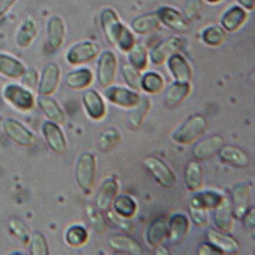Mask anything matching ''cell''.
<instances>
[{
    "mask_svg": "<svg viewBox=\"0 0 255 255\" xmlns=\"http://www.w3.org/2000/svg\"><path fill=\"white\" fill-rule=\"evenodd\" d=\"M156 13L160 20V24H163L168 29L179 33H184L189 29L188 20L179 10L174 7L162 6L156 11Z\"/></svg>",
    "mask_w": 255,
    "mask_h": 255,
    "instance_id": "cell-20",
    "label": "cell"
},
{
    "mask_svg": "<svg viewBox=\"0 0 255 255\" xmlns=\"http://www.w3.org/2000/svg\"><path fill=\"white\" fill-rule=\"evenodd\" d=\"M155 249H156L155 253L158 254V255H168V254H171V251H169L166 247L162 246V244L159 245L158 247H156Z\"/></svg>",
    "mask_w": 255,
    "mask_h": 255,
    "instance_id": "cell-54",
    "label": "cell"
},
{
    "mask_svg": "<svg viewBox=\"0 0 255 255\" xmlns=\"http://www.w3.org/2000/svg\"><path fill=\"white\" fill-rule=\"evenodd\" d=\"M22 82L25 86L29 88H35L39 82V76L37 71L34 69L26 70L24 75L22 76Z\"/></svg>",
    "mask_w": 255,
    "mask_h": 255,
    "instance_id": "cell-49",
    "label": "cell"
},
{
    "mask_svg": "<svg viewBox=\"0 0 255 255\" xmlns=\"http://www.w3.org/2000/svg\"><path fill=\"white\" fill-rule=\"evenodd\" d=\"M4 97L16 109L22 111H30L34 106V96L27 89L10 84L4 90Z\"/></svg>",
    "mask_w": 255,
    "mask_h": 255,
    "instance_id": "cell-19",
    "label": "cell"
},
{
    "mask_svg": "<svg viewBox=\"0 0 255 255\" xmlns=\"http://www.w3.org/2000/svg\"><path fill=\"white\" fill-rule=\"evenodd\" d=\"M224 196L217 192V191H196L193 192V195L190 197L189 206L198 207L205 210L215 209L223 200Z\"/></svg>",
    "mask_w": 255,
    "mask_h": 255,
    "instance_id": "cell-24",
    "label": "cell"
},
{
    "mask_svg": "<svg viewBox=\"0 0 255 255\" xmlns=\"http://www.w3.org/2000/svg\"><path fill=\"white\" fill-rule=\"evenodd\" d=\"M184 181L186 188L191 192H196L203 187V169L198 160H191L185 167Z\"/></svg>",
    "mask_w": 255,
    "mask_h": 255,
    "instance_id": "cell-28",
    "label": "cell"
},
{
    "mask_svg": "<svg viewBox=\"0 0 255 255\" xmlns=\"http://www.w3.org/2000/svg\"><path fill=\"white\" fill-rule=\"evenodd\" d=\"M17 0H0V17H2L14 5Z\"/></svg>",
    "mask_w": 255,
    "mask_h": 255,
    "instance_id": "cell-52",
    "label": "cell"
},
{
    "mask_svg": "<svg viewBox=\"0 0 255 255\" xmlns=\"http://www.w3.org/2000/svg\"><path fill=\"white\" fill-rule=\"evenodd\" d=\"M94 75L88 68H80L67 74L65 82L67 87L73 90H83L88 88L93 83Z\"/></svg>",
    "mask_w": 255,
    "mask_h": 255,
    "instance_id": "cell-29",
    "label": "cell"
},
{
    "mask_svg": "<svg viewBox=\"0 0 255 255\" xmlns=\"http://www.w3.org/2000/svg\"><path fill=\"white\" fill-rule=\"evenodd\" d=\"M184 46V41L180 37L167 38L155 47H153L149 53V58L155 66H161L169 56L175 53H179Z\"/></svg>",
    "mask_w": 255,
    "mask_h": 255,
    "instance_id": "cell-8",
    "label": "cell"
},
{
    "mask_svg": "<svg viewBox=\"0 0 255 255\" xmlns=\"http://www.w3.org/2000/svg\"><path fill=\"white\" fill-rule=\"evenodd\" d=\"M104 97L111 103L120 106V108L131 110L139 102L141 95L129 87L111 85L105 88Z\"/></svg>",
    "mask_w": 255,
    "mask_h": 255,
    "instance_id": "cell-6",
    "label": "cell"
},
{
    "mask_svg": "<svg viewBox=\"0 0 255 255\" xmlns=\"http://www.w3.org/2000/svg\"><path fill=\"white\" fill-rule=\"evenodd\" d=\"M164 85V79L156 72H147L141 77V89L148 94H159Z\"/></svg>",
    "mask_w": 255,
    "mask_h": 255,
    "instance_id": "cell-38",
    "label": "cell"
},
{
    "mask_svg": "<svg viewBox=\"0 0 255 255\" xmlns=\"http://www.w3.org/2000/svg\"><path fill=\"white\" fill-rule=\"evenodd\" d=\"M96 158L91 152H83L76 162L75 177L78 187L85 195H90L93 191L96 179Z\"/></svg>",
    "mask_w": 255,
    "mask_h": 255,
    "instance_id": "cell-2",
    "label": "cell"
},
{
    "mask_svg": "<svg viewBox=\"0 0 255 255\" xmlns=\"http://www.w3.org/2000/svg\"><path fill=\"white\" fill-rule=\"evenodd\" d=\"M121 140L122 136L116 128H109V129L103 131L99 137V147L101 151H112Z\"/></svg>",
    "mask_w": 255,
    "mask_h": 255,
    "instance_id": "cell-41",
    "label": "cell"
},
{
    "mask_svg": "<svg viewBox=\"0 0 255 255\" xmlns=\"http://www.w3.org/2000/svg\"><path fill=\"white\" fill-rule=\"evenodd\" d=\"M225 145V139L222 135H212L198 142L192 150V155L196 160H207L216 156L221 148Z\"/></svg>",
    "mask_w": 255,
    "mask_h": 255,
    "instance_id": "cell-17",
    "label": "cell"
},
{
    "mask_svg": "<svg viewBox=\"0 0 255 255\" xmlns=\"http://www.w3.org/2000/svg\"><path fill=\"white\" fill-rule=\"evenodd\" d=\"M206 1L211 3V4H216V3H219V2L223 1V0H206Z\"/></svg>",
    "mask_w": 255,
    "mask_h": 255,
    "instance_id": "cell-55",
    "label": "cell"
},
{
    "mask_svg": "<svg viewBox=\"0 0 255 255\" xmlns=\"http://www.w3.org/2000/svg\"><path fill=\"white\" fill-rule=\"evenodd\" d=\"M100 24L106 39L111 44L116 46L120 36L127 28L121 22L117 11L111 7L104 8L100 14Z\"/></svg>",
    "mask_w": 255,
    "mask_h": 255,
    "instance_id": "cell-7",
    "label": "cell"
},
{
    "mask_svg": "<svg viewBox=\"0 0 255 255\" xmlns=\"http://www.w3.org/2000/svg\"><path fill=\"white\" fill-rule=\"evenodd\" d=\"M60 68L55 62L46 65L41 73L38 85V92L42 96H50L55 93L60 83Z\"/></svg>",
    "mask_w": 255,
    "mask_h": 255,
    "instance_id": "cell-11",
    "label": "cell"
},
{
    "mask_svg": "<svg viewBox=\"0 0 255 255\" xmlns=\"http://www.w3.org/2000/svg\"><path fill=\"white\" fill-rule=\"evenodd\" d=\"M30 253L33 255H47L48 243L43 234L35 232L30 237Z\"/></svg>",
    "mask_w": 255,
    "mask_h": 255,
    "instance_id": "cell-44",
    "label": "cell"
},
{
    "mask_svg": "<svg viewBox=\"0 0 255 255\" xmlns=\"http://www.w3.org/2000/svg\"><path fill=\"white\" fill-rule=\"evenodd\" d=\"M167 68L175 81L190 83L193 71L188 60L180 53H175L167 58Z\"/></svg>",
    "mask_w": 255,
    "mask_h": 255,
    "instance_id": "cell-21",
    "label": "cell"
},
{
    "mask_svg": "<svg viewBox=\"0 0 255 255\" xmlns=\"http://www.w3.org/2000/svg\"><path fill=\"white\" fill-rule=\"evenodd\" d=\"M201 38L204 44L207 46L219 47L226 42L228 38V32L222 26H210L203 30Z\"/></svg>",
    "mask_w": 255,
    "mask_h": 255,
    "instance_id": "cell-39",
    "label": "cell"
},
{
    "mask_svg": "<svg viewBox=\"0 0 255 255\" xmlns=\"http://www.w3.org/2000/svg\"><path fill=\"white\" fill-rule=\"evenodd\" d=\"M243 222V226L247 230H254L255 226V209L253 206H250L247 211L244 214V216L241 218Z\"/></svg>",
    "mask_w": 255,
    "mask_h": 255,
    "instance_id": "cell-51",
    "label": "cell"
},
{
    "mask_svg": "<svg viewBox=\"0 0 255 255\" xmlns=\"http://www.w3.org/2000/svg\"><path fill=\"white\" fill-rule=\"evenodd\" d=\"M207 129V120L200 114L190 116L172 133V140L179 145H190L202 136Z\"/></svg>",
    "mask_w": 255,
    "mask_h": 255,
    "instance_id": "cell-1",
    "label": "cell"
},
{
    "mask_svg": "<svg viewBox=\"0 0 255 255\" xmlns=\"http://www.w3.org/2000/svg\"><path fill=\"white\" fill-rule=\"evenodd\" d=\"M87 218L90 227L98 234H102L106 231V222L102 215V211L97 207L91 205L87 206Z\"/></svg>",
    "mask_w": 255,
    "mask_h": 255,
    "instance_id": "cell-43",
    "label": "cell"
},
{
    "mask_svg": "<svg viewBox=\"0 0 255 255\" xmlns=\"http://www.w3.org/2000/svg\"><path fill=\"white\" fill-rule=\"evenodd\" d=\"M203 7V3L201 0H189L187 4L185 5L184 9V17L187 20H191L195 18L200 10Z\"/></svg>",
    "mask_w": 255,
    "mask_h": 255,
    "instance_id": "cell-48",
    "label": "cell"
},
{
    "mask_svg": "<svg viewBox=\"0 0 255 255\" xmlns=\"http://www.w3.org/2000/svg\"><path fill=\"white\" fill-rule=\"evenodd\" d=\"M39 109L44 114V116L50 121L57 125H63L66 123V114L61 109V106L49 96H40L37 100Z\"/></svg>",
    "mask_w": 255,
    "mask_h": 255,
    "instance_id": "cell-25",
    "label": "cell"
},
{
    "mask_svg": "<svg viewBox=\"0 0 255 255\" xmlns=\"http://www.w3.org/2000/svg\"><path fill=\"white\" fill-rule=\"evenodd\" d=\"M160 26V20L155 12L145 13L135 17L131 22V29L138 35H147L155 32Z\"/></svg>",
    "mask_w": 255,
    "mask_h": 255,
    "instance_id": "cell-30",
    "label": "cell"
},
{
    "mask_svg": "<svg viewBox=\"0 0 255 255\" xmlns=\"http://www.w3.org/2000/svg\"><path fill=\"white\" fill-rule=\"evenodd\" d=\"M3 129L6 135L20 146L30 147L36 143V136L34 133L15 120L7 119L3 124Z\"/></svg>",
    "mask_w": 255,
    "mask_h": 255,
    "instance_id": "cell-14",
    "label": "cell"
},
{
    "mask_svg": "<svg viewBox=\"0 0 255 255\" xmlns=\"http://www.w3.org/2000/svg\"><path fill=\"white\" fill-rule=\"evenodd\" d=\"M9 228H10V231L12 232L13 235H15L19 240L24 241L25 243L29 242L30 237H31L30 230L23 222L14 220L10 223Z\"/></svg>",
    "mask_w": 255,
    "mask_h": 255,
    "instance_id": "cell-47",
    "label": "cell"
},
{
    "mask_svg": "<svg viewBox=\"0 0 255 255\" xmlns=\"http://www.w3.org/2000/svg\"><path fill=\"white\" fill-rule=\"evenodd\" d=\"M108 245L114 251L132 255L142 254L141 245L133 238L126 235H116L110 238Z\"/></svg>",
    "mask_w": 255,
    "mask_h": 255,
    "instance_id": "cell-31",
    "label": "cell"
},
{
    "mask_svg": "<svg viewBox=\"0 0 255 255\" xmlns=\"http://www.w3.org/2000/svg\"><path fill=\"white\" fill-rule=\"evenodd\" d=\"M198 255H220L223 254L215 245L209 242H202L197 246Z\"/></svg>",
    "mask_w": 255,
    "mask_h": 255,
    "instance_id": "cell-50",
    "label": "cell"
},
{
    "mask_svg": "<svg viewBox=\"0 0 255 255\" xmlns=\"http://www.w3.org/2000/svg\"><path fill=\"white\" fill-rule=\"evenodd\" d=\"M207 241L215 245L223 254H237L241 246L239 241L229 233L216 229H209L205 235Z\"/></svg>",
    "mask_w": 255,
    "mask_h": 255,
    "instance_id": "cell-12",
    "label": "cell"
},
{
    "mask_svg": "<svg viewBox=\"0 0 255 255\" xmlns=\"http://www.w3.org/2000/svg\"><path fill=\"white\" fill-rule=\"evenodd\" d=\"M120 183L115 176L104 179L97 191L96 194V207L101 211H108L112 208L113 201L119 194Z\"/></svg>",
    "mask_w": 255,
    "mask_h": 255,
    "instance_id": "cell-9",
    "label": "cell"
},
{
    "mask_svg": "<svg viewBox=\"0 0 255 255\" xmlns=\"http://www.w3.org/2000/svg\"><path fill=\"white\" fill-rule=\"evenodd\" d=\"M189 216L191 221L194 223L195 226L199 228L206 227L208 225V216H207V210L198 208V207H192L189 206Z\"/></svg>",
    "mask_w": 255,
    "mask_h": 255,
    "instance_id": "cell-46",
    "label": "cell"
},
{
    "mask_svg": "<svg viewBox=\"0 0 255 255\" xmlns=\"http://www.w3.org/2000/svg\"><path fill=\"white\" fill-rule=\"evenodd\" d=\"M220 158L233 166L247 167L250 164V157L241 148L234 145H224L219 151Z\"/></svg>",
    "mask_w": 255,
    "mask_h": 255,
    "instance_id": "cell-26",
    "label": "cell"
},
{
    "mask_svg": "<svg viewBox=\"0 0 255 255\" xmlns=\"http://www.w3.org/2000/svg\"><path fill=\"white\" fill-rule=\"evenodd\" d=\"M148 58H149V54H148L147 48L141 43H135V45L128 51L129 63L140 72L147 68Z\"/></svg>",
    "mask_w": 255,
    "mask_h": 255,
    "instance_id": "cell-40",
    "label": "cell"
},
{
    "mask_svg": "<svg viewBox=\"0 0 255 255\" xmlns=\"http://www.w3.org/2000/svg\"><path fill=\"white\" fill-rule=\"evenodd\" d=\"M46 51L48 53L56 52L63 44L66 37V25L59 15H53L47 23Z\"/></svg>",
    "mask_w": 255,
    "mask_h": 255,
    "instance_id": "cell-10",
    "label": "cell"
},
{
    "mask_svg": "<svg viewBox=\"0 0 255 255\" xmlns=\"http://www.w3.org/2000/svg\"><path fill=\"white\" fill-rule=\"evenodd\" d=\"M99 53L100 46L96 42L82 41L68 50L66 59L72 66H81L94 60Z\"/></svg>",
    "mask_w": 255,
    "mask_h": 255,
    "instance_id": "cell-5",
    "label": "cell"
},
{
    "mask_svg": "<svg viewBox=\"0 0 255 255\" xmlns=\"http://www.w3.org/2000/svg\"><path fill=\"white\" fill-rule=\"evenodd\" d=\"M37 25L32 17H28L25 22L20 25L16 34V44L20 48L29 47L37 36Z\"/></svg>",
    "mask_w": 255,
    "mask_h": 255,
    "instance_id": "cell-36",
    "label": "cell"
},
{
    "mask_svg": "<svg viewBox=\"0 0 255 255\" xmlns=\"http://www.w3.org/2000/svg\"><path fill=\"white\" fill-rule=\"evenodd\" d=\"M89 233L82 225H72L65 233L66 243L73 248H80L88 242Z\"/></svg>",
    "mask_w": 255,
    "mask_h": 255,
    "instance_id": "cell-37",
    "label": "cell"
},
{
    "mask_svg": "<svg viewBox=\"0 0 255 255\" xmlns=\"http://www.w3.org/2000/svg\"><path fill=\"white\" fill-rule=\"evenodd\" d=\"M192 87L190 83L175 81L166 89L164 99L168 106H176L182 103L191 93Z\"/></svg>",
    "mask_w": 255,
    "mask_h": 255,
    "instance_id": "cell-32",
    "label": "cell"
},
{
    "mask_svg": "<svg viewBox=\"0 0 255 255\" xmlns=\"http://www.w3.org/2000/svg\"><path fill=\"white\" fill-rule=\"evenodd\" d=\"M247 12L241 6H232L221 18L222 27L229 33L238 31L246 22Z\"/></svg>",
    "mask_w": 255,
    "mask_h": 255,
    "instance_id": "cell-27",
    "label": "cell"
},
{
    "mask_svg": "<svg viewBox=\"0 0 255 255\" xmlns=\"http://www.w3.org/2000/svg\"><path fill=\"white\" fill-rule=\"evenodd\" d=\"M42 133L48 144L55 153L63 154L68 150V142L60 127L53 122H45L42 126Z\"/></svg>",
    "mask_w": 255,
    "mask_h": 255,
    "instance_id": "cell-15",
    "label": "cell"
},
{
    "mask_svg": "<svg viewBox=\"0 0 255 255\" xmlns=\"http://www.w3.org/2000/svg\"><path fill=\"white\" fill-rule=\"evenodd\" d=\"M252 185L250 183H239L234 186L232 191L231 204L235 219L241 220L247 209L250 207Z\"/></svg>",
    "mask_w": 255,
    "mask_h": 255,
    "instance_id": "cell-13",
    "label": "cell"
},
{
    "mask_svg": "<svg viewBox=\"0 0 255 255\" xmlns=\"http://www.w3.org/2000/svg\"><path fill=\"white\" fill-rule=\"evenodd\" d=\"M25 66L16 58L0 54V74L11 79H18L25 73Z\"/></svg>",
    "mask_w": 255,
    "mask_h": 255,
    "instance_id": "cell-35",
    "label": "cell"
},
{
    "mask_svg": "<svg viewBox=\"0 0 255 255\" xmlns=\"http://www.w3.org/2000/svg\"><path fill=\"white\" fill-rule=\"evenodd\" d=\"M238 2L241 4L242 7L248 9V10H253L255 6V0H238Z\"/></svg>",
    "mask_w": 255,
    "mask_h": 255,
    "instance_id": "cell-53",
    "label": "cell"
},
{
    "mask_svg": "<svg viewBox=\"0 0 255 255\" xmlns=\"http://www.w3.org/2000/svg\"><path fill=\"white\" fill-rule=\"evenodd\" d=\"M143 164L147 172L161 187L172 188L176 185L177 177L174 171L160 158L152 155L147 156L143 160Z\"/></svg>",
    "mask_w": 255,
    "mask_h": 255,
    "instance_id": "cell-3",
    "label": "cell"
},
{
    "mask_svg": "<svg viewBox=\"0 0 255 255\" xmlns=\"http://www.w3.org/2000/svg\"><path fill=\"white\" fill-rule=\"evenodd\" d=\"M105 212H106V215H108V219L110 220V222H112L121 231L128 233V234H132L134 232V225L130 221V219H126V218L116 214V212L112 208Z\"/></svg>",
    "mask_w": 255,
    "mask_h": 255,
    "instance_id": "cell-45",
    "label": "cell"
},
{
    "mask_svg": "<svg viewBox=\"0 0 255 255\" xmlns=\"http://www.w3.org/2000/svg\"><path fill=\"white\" fill-rule=\"evenodd\" d=\"M112 209L116 214L126 218L132 219L137 212V203L135 199L127 194L117 195L112 204Z\"/></svg>",
    "mask_w": 255,
    "mask_h": 255,
    "instance_id": "cell-34",
    "label": "cell"
},
{
    "mask_svg": "<svg viewBox=\"0 0 255 255\" xmlns=\"http://www.w3.org/2000/svg\"><path fill=\"white\" fill-rule=\"evenodd\" d=\"M168 236L167 221L164 218H157L148 225L145 232V240L147 245L156 248L161 245Z\"/></svg>",
    "mask_w": 255,
    "mask_h": 255,
    "instance_id": "cell-22",
    "label": "cell"
},
{
    "mask_svg": "<svg viewBox=\"0 0 255 255\" xmlns=\"http://www.w3.org/2000/svg\"><path fill=\"white\" fill-rule=\"evenodd\" d=\"M122 77L127 86L130 89L139 92L141 90V73L130 63H126L122 67Z\"/></svg>",
    "mask_w": 255,
    "mask_h": 255,
    "instance_id": "cell-42",
    "label": "cell"
},
{
    "mask_svg": "<svg viewBox=\"0 0 255 255\" xmlns=\"http://www.w3.org/2000/svg\"><path fill=\"white\" fill-rule=\"evenodd\" d=\"M167 239L174 244H178L187 237L190 230V221L184 214H175L167 221Z\"/></svg>",
    "mask_w": 255,
    "mask_h": 255,
    "instance_id": "cell-23",
    "label": "cell"
},
{
    "mask_svg": "<svg viewBox=\"0 0 255 255\" xmlns=\"http://www.w3.org/2000/svg\"><path fill=\"white\" fill-rule=\"evenodd\" d=\"M212 221L216 228L222 232L231 233L235 226V216H234L231 200L224 197L222 202L215 208Z\"/></svg>",
    "mask_w": 255,
    "mask_h": 255,
    "instance_id": "cell-18",
    "label": "cell"
},
{
    "mask_svg": "<svg viewBox=\"0 0 255 255\" xmlns=\"http://www.w3.org/2000/svg\"><path fill=\"white\" fill-rule=\"evenodd\" d=\"M151 109V100L147 96H141L139 102L129 112L128 121L134 129H139L145 122Z\"/></svg>",
    "mask_w": 255,
    "mask_h": 255,
    "instance_id": "cell-33",
    "label": "cell"
},
{
    "mask_svg": "<svg viewBox=\"0 0 255 255\" xmlns=\"http://www.w3.org/2000/svg\"><path fill=\"white\" fill-rule=\"evenodd\" d=\"M98 56L96 78L100 86L106 88L115 82L118 72V58L112 50H105Z\"/></svg>",
    "mask_w": 255,
    "mask_h": 255,
    "instance_id": "cell-4",
    "label": "cell"
},
{
    "mask_svg": "<svg viewBox=\"0 0 255 255\" xmlns=\"http://www.w3.org/2000/svg\"><path fill=\"white\" fill-rule=\"evenodd\" d=\"M82 103L87 116L93 121H101L106 115V105L102 96L94 89L86 90L82 95Z\"/></svg>",
    "mask_w": 255,
    "mask_h": 255,
    "instance_id": "cell-16",
    "label": "cell"
}]
</instances>
